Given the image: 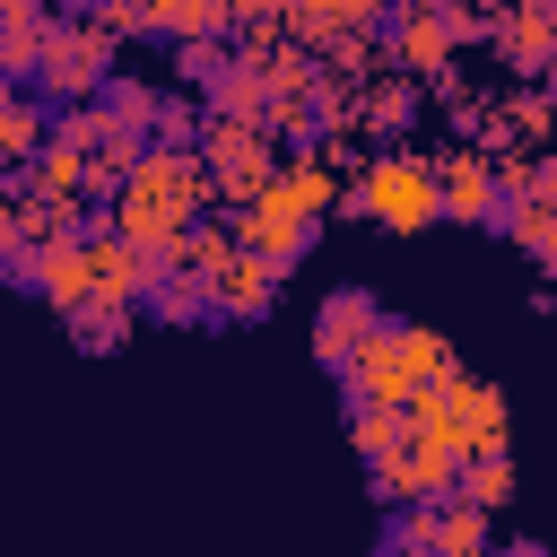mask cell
<instances>
[{"mask_svg":"<svg viewBox=\"0 0 557 557\" xmlns=\"http://www.w3.org/2000/svg\"><path fill=\"white\" fill-rule=\"evenodd\" d=\"M548 35H557V0H548Z\"/></svg>","mask_w":557,"mask_h":557,"instance_id":"31","label":"cell"},{"mask_svg":"<svg viewBox=\"0 0 557 557\" xmlns=\"http://www.w3.org/2000/svg\"><path fill=\"white\" fill-rule=\"evenodd\" d=\"M461 496H479L487 513H505V505H513V461H505V444H487V453H470V461H461Z\"/></svg>","mask_w":557,"mask_h":557,"instance_id":"21","label":"cell"},{"mask_svg":"<svg viewBox=\"0 0 557 557\" xmlns=\"http://www.w3.org/2000/svg\"><path fill=\"white\" fill-rule=\"evenodd\" d=\"M444 366H453V348H444L435 331H418V322H374V339L348 357L339 383H348V400H400V409H409Z\"/></svg>","mask_w":557,"mask_h":557,"instance_id":"2","label":"cell"},{"mask_svg":"<svg viewBox=\"0 0 557 557\" xmlns=\"http://www.w3.org/2000/svg\"><path fill=\"white\" fill-rule=\"evenodd\" d=\"M200 157H209L218 200L244 209V200L278 174V131H270V122H244V113H209V122H200Z\"/></svg>","mask_w":557,"mask_h":557,"instance_id":"5","label":"cell"},{"mask_svg":"<svg viewBox=\"0 0 557 557\" xmlns=\"http://www.w3.org/2000/svg\"><path fill=\"white\" fill-rule=\"evenodd\" d=\"M226 61H235V52H226L218 35H183V78H191V87H209Z\"/></svg>","mask_w":557,"mask_h":557,"instance_id":"26","label":"cell"},{"mask_svg":"<svg viewBox=\"0 0 557 557\" xmlns=\"http://www.w3.org/2000/svg\"><path fill=\"white\" fill-rule=\"evenodd\" d=\"M209 296H218V313H226V322H252V313H270V296H278V261H270V252H252V244H235V252H226V270L209 278Z\"/></svg>","mask_w":557,"mask_h":557,"instance_id":"12","label":"cell"},{"mask_svg":"<svg viewBox=\"0 0 557 557\" xmlns=\"http://www.w3.org/2000/svg\"><path fill=\"white\" fill-rule=\"evenodd\" d=\"M444 9H453V0H444ZM461 9H487V17H496V9H505V0H461Z\"/></svg>","mask_w":557,"mask_h":557,"instance_id":"29","label":"cell"},{"mask_svg":"<svg viewBox=\"0 0 557 557\" xmlns=\"http://www.w3.org/2000/svg\"><path fill=\"white\" fill-rule=\"evenodd\" d=\"M113 17L104 9H78V17H52V35H44V70H35V96H52V104H87V96H104L113 87Z\"/></svg>","mask_w":557,"mask_h":557,"instance_id":"3","label":"cell"},{"mask_svg":"<svg viewBox=\"0 0 557 557\" xmlns=\"http://www.w3.org/2000/svg\"><path fill=\"white\" fill-rule=\"evenodd\" d=\"M392 61L409 78H435L453 61V17L444 9H392Z\"/></svg>","mask_w":557,"mask_h":557,"instance_id":"13","label":"cell"},{"mask_svg":"<svg viewBox=\"0 0 557 557\" xmlns=\"http://www.w3.org/2000/svg\"><path fill=\"white\" fill-rule=\"evenodd\" d=\"M435 191H444V218H470V226L505 218V183H496V157L487 148H453L435 165Z\"/></svg>","mask_w":557,"mask_h":557,"instance_id":"10","label":"cell"},{"mask_svg":"<svg viewBox=\"0 0 557 557\" xmlns=\"http://www.w3.org/2000/svg\"><path fill=\"white\" fill-rule=\"evenodd\" d=\"M44 35H52L44 0H0V78H35L44 70Z\"/></svg>","mask_w":557,"mask_h":557,"instance_id":"15","label":"cell"},{"mask_svg":"<svg viewBox=\"0 0 557 557\" xmlns=\"http://www.w3.org/2000/svg\"><path fill=\"white\" fill-rule=\"evenodd\" d=\"M139 17H148V35H174V44L183 35H226L209 0H139Z\"/></svg>","mask_w":557,"mask_h":557,"instance_id":"22","label":"cell"},{"mask_svg":"<svg viewBox=\"0 0 557 557\" xmlns=\"http://www.w3.org/2000/svg\"><path fill=\"white\" fill-rule=\"evenodd\" d=\"M409 104H418V78L400 70L392 87H374V104H366V122H374V131H400V122H409Z\"/></svg>","mask_w":557,"mask_h":557,"instance_id":"25","label":"cell"},{"mask_svg":"<svg viewBox=\"0 0 557 557\" xmlns=\"http://www.w3.org/2000/svg\"><path fill=\"white\" fill-rule=\"evenodd\" d=\"M505 226H513V244H522L531 261H548V270H557V200L522 191V200H505Z\"/></svg>","mask_w":557,"mask_h":557,"instance_id":"20","label":"cell"},{"mask_svg":"<svg viewBox=\"0 0 557 557\" xmlns=\"http://www.w3.org/2000/svg\"><path fill=\"white\" fill-rule=\"evenodd\" d=\"M209 200H218L209 157H200L191 139H165V148H139V157H131V174L113 183V226H122L131 244L165 252V244H174Z\"/></svg>","mask_w":557,"mask_h":557,"instance_id":"1","label":"cell"},{"mask_svg":"<svg viewBox=\"0 0 557 557\" xmlns=\"http://www.w3.org/2000/svg\"><path fill=\"white\" fill-rule=\"evenodd\" d=\"M453 487H461V453H453L444 435H426V426H418L392 461H374V496H383V505H435V496H453Z\"/></svg>","mask_w":557,"mask_h":557,"instance_id":"7","label":"cell"},{"mask_svg":"<svg viewBox=\"0 0 557 557\" xmlns=\"http://www.w3.org/2000/svg\"><path fill=\"white\" fill-rule=\"evenodd\" d=\"M392 548H418V557H426V548H435V505H409V513L392 522Z\"/></svg>","mask_w":557,"mask_h":557,"instance_id":"27","label":"cell"},{"mask_svg":"<svg viewBox=\"0 0 557 557\" xmlns=\"http://www.w3.org/2000/svg\"><path fill=\"white\" fill-rule=\"evenodd\" d=\"M235 235H244L252 252H270V261L287 270V261H296V252L313 244V209H305V200L287 191V174H270V183H261V191H252V200L235 209Z\"/></svg>","mask_w":557,"mask_h":557,"instance_id":"8","label":"cell"},{"mask_svg":"<svg viewBox=\"0 0 557 557\" xmlns=\"http://www.w3.org/2000/svg\"><path fill=\"white\" fill-rule=\"evenodd\" d=\"M9 270H17V252H9V244H0V287H9Z\"/></svg>","mask_w":557,"mask_h":557,"instance_id":"28","label":"cell"},{"mask_svg":"<svg viewBox=\"0 0 557 557\" xmlns=\"http://www.w3.org/2000/svg\"><path fill=\"white\" fill-rule=\"evenodd\" d=\"M104 104H113V122H122V131H131V139H139V131H157V122H165V104H157V96H148V87H131V78H113V87H104Z\"/></svg>","mask_w":557,"mask_h":557,"instance_id":"24","label":"cell"},{"mask_svg":"<svg viewBox=\"0 0 557 557\" xmlns=\"http://www.w3.org/2000/svg\"><path fill=\"white\" fill-rule=\"evenodd\" d=\"M435 548H444V557H479V548H487V505L461 496V487L435 496Z\"/></svg>","mask_w":557,"mask_h":557,"instance_id":"19","label":"cell"},{"mask_svg":"<svg viewBox=\"0 0 557 557\" xmlns=\"http://www.w3.org/2000/svg\"><path fill=\"white\" fill-rule=\"evenodd\" d=\"M35 191H52V200H70V209H78V200L96 191V165H87V148L52 131V139H44V157H35Z\"/></svg>","mask_w":557,"mask_h":557,"instance_id":"18","label":"cell"},{"mask_svg":"<svg viewBox=\"0 0 557 557\" xmlns=\"http://www.w3.org/2000/svg\"><path fill=\"white\" fill-rule=\"evenodd\" d=\"M374 296H357V287H339V296H322V313H313V357L331 366V374H348V357L374 339Z\"/></svg>","mask_w":557,"mask_h":557,"instance_id":"11","label":"cell"},{"mask_svg":"<svg viewBox=\"0 0 557 557\" xmlns=\"http://www.w3.org/2000/svg\"><path fill=\"white\" fill-rule=\"evenodd\" d=\"M409 418H418L426 435H444L461 461H470V453H487V444H505V392H496V383H479V374H461V366H444V374L409 400Z\"/></svg>","mask_w":557,"mask_h":557,"instance_id":"4","label":"cell"},{"mask_svg":"<svg viewBox=\"0 0 557 557\" xmlns=\"http://www.w3.org/2000/svg\"><path fill=\"white\" fill-rule=\"evenodd\" d=\"M26 278L44 287V305H52V313H70V322H78V313L96 305V270H87V235H52V244H35V252H26Z\"/></svg>","mask_w":557,"mask_h":557,"instance_id":"9","label":"cell"},{"mask_svg":"<svg viewBox=\"0 0 557 557\" xmlns=\"http://www.w3.org/2000/svg\"><path fill=\"white\" fill-rule=\"evenodd\" d=\"M78 9H113V0H78Z\"/></svg>","mask_w":557,"mask_h":557,"instance_id":"32","label":"cell"},{"mask_svg":"<svg viewBox=\"0 0 557 557\" xmlns=\"http://www.w3.org/2000/svg\"><path fill=\"white\" fill-rule=\"evenodd\" d=\"M496 52L513 70H557V35H548V0H505L496 9Z\"/></svg>","mask_w":557,"mask_h":557,"instance_id":"14","label":"cell"},{"mask_svg":"<svg viewBox=\"0 0 557 557\" xmlns=\"http://www.w3.org/2000/svg\"><path fill=\"white\" fill-rule=\"evenodd\" d=\"M383 17V0H287V35L331 44V35H366Z\"/></svg>","mask_w":557,"mask_h":557,"instance_id":"17","label":"cell"},{"mask_svg":"<svg viewBox=\"0 0 557 557\" xmlns=\"http://www.w3.org/2000/svg\"><path fill=\"white\" fill-rule=\"evenodd\" d=\"M52 139V96H17L0 78V165H35Z\"/></svg>","mask_w":557,"mask_h":557,"instance_id":"16","label":"cell"},{"mask_svg":"<svg viewBox=\"0 0 557 557\" xmlns=\"http://www.w3.org/2000/svg\"><path fill=\"white\" fill-rule=\"evenodd\" d=\"M348 209L357 218H383V226H400V235H418L426 218H444V191H435V165L426 157H374L366 174H357V191H348Z\"/></svg>","mask_w":557,"mask_h":557,"instance_id":"6","label":"cell"},{"mask_svg":"<svg viewBox=\"0 0 557 557\" xmlns=\"http://www.w3.org/2000/svg\"><path fill=\"white\" fill-rule=\"evenodd\" d=\"M392 9H444V0H392Z\"/></svg>","mask_w":557,"mask_h":557,"instance_id":"30","label":"cell"},{"mask_svg":"<svg viewBox=\"0 0 557 557\" xmlns=\"http://www.w3.org/2000/svg\"><path fill=\"white\" fill-rule=\"evenodd\" d=\"M278 174H287V191H296V200H305V209H313V218H322V209H331V200H339V174H331V165H322V157H287V165H278Z\"/></svg>","mask_w":557,"mask_h":557,"instance_id":"23","label":"cell"}]
</instances>
